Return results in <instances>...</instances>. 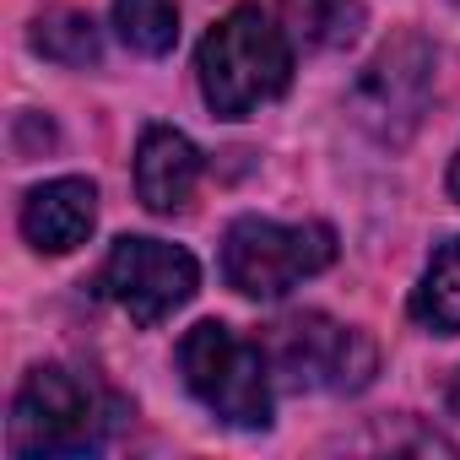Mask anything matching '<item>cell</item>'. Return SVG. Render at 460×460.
<instances>
[{
  "label": "cell",
  "mask_w": 460,
  "mask_h": 460,
  "mask_svg": "<svg viewBox=\"0 0 460 460\" xmlns=\"http://www.w3.org/2000/svg\"><path fill=\"white\" fill-rule=\"evenodd\" d=\"M282 12L304 49H347L363 28V0H282Z\"/></svg>",
  "instance_id": "8fae6325"
},
{
  "label": "cell",
  "mask_w": 460,
  "mask_h": 460,
  "mask_svg": "<svg viewBox=\"0 0 460 460\" xmlns=\"http://www.w3.org/2000/svg\"><path fill=\"white\" fill-rule=\"evenodd\" d=\"M33 49H39L44 60H55V66H76V71L103 60V44H98L93 17L66 12V6H55V12H44V17L33 22Z\"/></svg>",
  "instance_id": "7c38bea8"
},
{
  "label": "cell",
  "mask_w": 460,
  "mask_h": 460,
  "mask_svg": "<svg viewBox=\"0 0 460 460\" xmlns=\"http://www.w3.org/2000/svg\"><path fill=\"white\" fill-rule=\"evenodd\" d=\"M449 195L460 200V152H455V163H449Z\"/></svg>",
  "instance_id": "9a60e30c"
},
{
  "label": "cell",
  "mask_w": 460,
  "mask_h": 460,
  "mask_svg": "<svg viewBox=\"0 0 460 460\" xmlns=\"http://www.w3.org/2000/svg\"><path fill=\"white\" fill-rule=\"evenodd\" d=\"M114 417L119 406L76 368H33L12 401V455L17 460L93 455L109 438Z\"/></svg>",
  "instance_id": "7a4b0ae2"
},
{
  "label": "cell",
  "mask_w": 460,
  "mask_h": 460,
  "mask_svg": "<svg viewBox=\"0 0 460 460\" xmlns=\"http://www.w3.org/2000/svg\"><path fill=\"white\" fill-rule=\"evenodd\" d=\"M114 28L141 55H168L179 39V6L173 0H114Z\"/></svg>",
  "instance_id": "4fadbf2b"
},
{
  "label": "cell",
  "mask_w": 460,
  "mask_h": 460,
  "mask_svg": "<svg viewBox=\"0 0 460 460\" xmlns=\"http://www.w3.org/2000/svg\"><path fill=\"white\" fill-rule=\"evenodd\" d=\"M98 222L93 179H49L22 200V234L39 255H71Z\"/></svg>",
  "instance_id": "9c48e42d"
},
{
  "label": "cell",
  "mask_w": 460,
  "mask_h": 460,
  "mask_svg": "<svg viewBox=\"0 0 460 460\" xmlns=\"http://www.w3.org/2000/svg\"><path fill=\"white\" fill-rule=\"evenodd\" d=\"M200 184V152L184 130L173 125H146L141 130V146H136V195L146 211L157 217H173L190 206Z\"/></svg>",
  "instance_id": "ba28073f"
},
{
  "label": "cell",
  "mask_w": 460,
  "mask_h": 460,
  "mask_svg": "<svg viewBox=\"0 0 460 460\" xmlns=\"http://www.w3.org/2000/svg\"><path fill=\"white\" fill-rule=\"evenodd\" d=\"M336 261V234L325 222H271V217H239L222 234V277L244 298H282L304 277H320Z\"/></svg>",
  "instance_id": "3957f363"
},
{
  "label": "cell",
  "mask_w": 460,
  "mask_h": 460,
  "mask_svg": "<svg viewBox=\"0 0 460 460\" xmlns=\"http://www.w3.org/2000/svg\"><path fill=\"white\" fill-rule=\"evenodd\" d=\"M179 374L190 395L234 428H266L271 422V358L234 336L222 320H200L179 341Z\"/></svg>",
  "instance_id": "277c9868"
},
{
  "label": "cell",
  "mask_w": 460,
  "mask_h": 460,
  "mask_svg": "<svg viewBox=\"0 0 460 460\" xmlns=\"http://www.w3.org/2000/svg\"><path fill=\"white\" fill-rule=\"evenodd\" d=\"M200 71V93L211 103V114L222 119H250L261 103L282 98L293 82V49L282 39V28L261 12V6H234L195 55Z\"/></svg>",
  "instance_id": "6da1fadb"
},
{
  "label": "cell",
  "mask_w": 460,
  "mask_h": 460,
  "mask_svg": "<svg viewBox=\"0 0 460 460\" xmlns=\"http://www.w3.org/2000/svg\"><path fill=\"white\" fill-rule=\"evenodd\" d=\"M444 401H449V417H460V374L449 379V395H444Z\"/></svg>",
  "instance_id": "5bb4252c"
},
{
  "label": "cell",
  "mask_w": 460,
  "mask_h": 460,
  "mask_svg": "<svg viewBox=\"0 0 460 460\" xmlns=\"http://www.w3.org/2000/svg\"><path fill=\"white\" fill-rule=\"evenodd\" d=\"M411 314L433 336H455L460 331V239H449L428 261V271H422V282L411 293Z\"/></svg>",
  "instance_id": "30bf717a"
},
{
  "label": "cell",
  "mask_w": 460,
  "mask_h": 460,
  "mask_svg": "<svg viewBox=\"0 0 460 460\" xmlns=\"http://www.w3.org/2000/svg\"><path fill=\"white\" fill-rule=\"evenodd\" d=\"M200 271L195 255L163 239H114L109 261H103V293L136 320V325H157L168 320L179 304H190Z\"/></svg>",
  "instance_id": "52a82bcc"
},
{
  "label": "cell",
  "mask_w": 460,
  "mask_h": 460,
  "mask_svg": "<svg viewBox=\"0 0 460 460\" xmlns=\"http://www.w3.org/2000/svg\"><path fill=\"white\" fill-rule=\"evenodd\" d=\"M428 98H433V44L417 39V33L390 39L363 66V76L352 82V114L385 146L411 141V130L428 114Z\"/></svg>",
  "instance_id": "8992f818"
},
{
  "label": "cell",
  "mask_w": 460,
  "mask_h": 460,
  "mask_svg": "<svg viewBox=\"0 0 460 460\" xmlns=\"http://www.w3.org/2000/svg\"><path fill=\"white\" fill-rule=\"evenodd\" d=\"M271 368L282 374L288 390H325V395H347L363 390L379 368V352L363 331L331 320V314H293L277 325L271 336Z\"/></svg>",
  "instance_id": "5b68a950"
}]
</instances>
